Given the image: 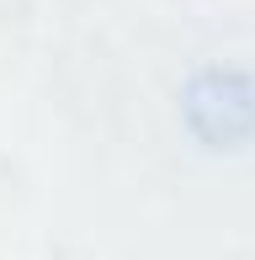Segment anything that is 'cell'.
Here are the masks:
<instances>
[{
  "label": "cell",
  "instance_id": "1",
  "mask_svg": "<svg viewBox=\"0 0 255 260\" xmlns=\"http://www.w3.org/2000/svg\"><path fill=\"white\" fill-rule=\"evenodd\" d=\"M181 122L202 149H245L255 138V75L239 64H202L181 85Z\"/></svg>",
  "mask_w": 255,
  "mask_h": 260
}]
</instances>
